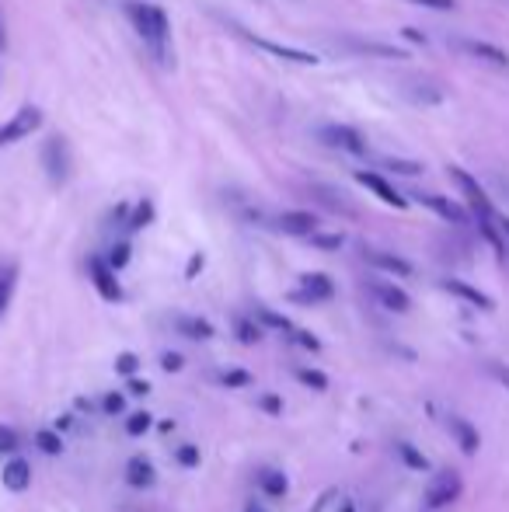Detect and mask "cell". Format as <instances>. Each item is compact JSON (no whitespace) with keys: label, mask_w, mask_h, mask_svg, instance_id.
<instances>
[{"label":"cell","mask_w":509,"mask_h":512,"mask_svg":"<svg viewBox=\"0 0 509 512\" xmlns=\"http://www.w3.org/2000/svg\"><path fill=\"white\" fill-rule=\"evenodd\" d=\"M286 335H290L297 345H304V349H321V342H318V338H314V335H307V331H300V328H290V331H286Z\"/></svg>","instance_id":"25"},{"label":"cell","mask_w":509,"mask_h":512,"mask_svg":"<svg viewBox=\"0 0 509 512\" xmlns=\"http://www.w3.org/2000/svg\"><path fill=\"white\" fill-rule=\"evenodd\" d=\"M454 46L461 49L464 56H471V60H482V63H489V67H496V70H509V53H503L499 46H492V42L457 39Z\"/></svg>","instance_id":"8"},{"label":"cell","mask_w":509,"mask_h":512,"mask_svg":"<svg viewBox=\"0 0 509 512\" xmlns=\"http://www.w3.org/2000/svg\"><path fill=\"white\" fill-rule=\"evenodd\" d=\"M387 168L401 171V175H419L422 164H415V161H387Z\"/></svg>","instance_id":"30"},{"label":"cell","mask_w":509,"mask_h":512,"mask_svg":"<svg viewBox=\"0 0 509 512\" xmlns=\"http://www.w3.org/2000/svg\"><path fill=\"white\" fill-rule=\"evenodd\" d=\"M126 18H129V25H133V32L140 35L143 46L150 49V56L168 67L171 63V21H168V14H164V7L143 4V0H129Z\"/></svg>","instance_id":"1"},{"label":"cell","mask_w":509,"mask_h":512,"mask_svg":"<svg viewBox=\"0 0 509 512\" xmlns=\"http://www.w3.org/2000/svg\"><path fill=\"white\" fill-rule=\"evenodd\" d=\"M443 290L447 293H454V297H461L464 304H471V307H482V310H492V300L485 297L482 290H475V286H468V283H461V279H443Z\"/></svg>","instance_id":"18"},{"label":"cell","mask_w":509,"mask_h":512,"mask_svg":"<svg viewBox=\"0 0 509 512\" xmlns=\"http://www.w3.org/2000/svg\"><path fill=\"white\" fill-rule=\"evenodd\" d=\"M398 450H401V457H405L408 460V467H412V471H426V457H419V453H415L412 450V446H398Z\"/></svg>","instance_id":"26"},{"label":"cell","mask_w":509,"mask_h":512,"mask_svg":"<svg viewBox=\"0 0 509 512\" xmlns=\"http://www.w3.org/2000/svg\"><path fill=\"white\" fill-rule=\"evenodd\" d=\"M415 7H429V11H454L457 0H408Z\"/></svg>","instance_id":"27"},{"label":"cell","mask_w":509,"mask_h":512,"mask_svg":"<svg viewBox=\"0 0 509 512\" xmlns=\"http://www.w3.org/2000/svg\"><path fill=\"white\" fill-rule=\"evenodd\" d=\"M276 227L283 230V234H293V237H311L314 230H318V216L307 213V209H290V213L279 216Z\"/></svg>","instance_id":"12"},{"label":"cell","mask_w":509,"mask_h":512,"mask_svg":"<svg viewBox=\"0 0 509 512\" xmlns=\"http://www.w3.org/2000/svg\"><path fill=\"white\" fill-rule=\"evenodd\" d=\"M0 478H4L7 492H25V488L32 485V464H28V460H21V457L7 460Z\"/></svg>","instance_id":"15"},{"label":"cell","mask_w":509,"mask_h":512,"mask_svg":"<svg viewBox=\"0 0 509 512\" xmlns=\"http://www.w3.org/2000/svg\"><path fill=\"white\" fill-rule=\"evenodd\" d=\"M35 443H39V450H46V453H60L63 450L60 436H56V432H49V429L35 432Z\"/></svg>","instance_id":"22"},{"label":"cell","mask_w":509,"mask_h":512,"mask_svg":"<svg viewBox=\"0 0 509 512\" xmlns=\"http://www.w3.org/2000/svg\"><path fill=\"white\" fill-rule=\"evenodd\" d=\"M415 199H419L426 209H433L436 216H443L447 223H464L468 220V213H464L461 206L454 203V199H447V196H429V192H415Z\"/></svg>","instance_id":"13"},{"label":"cell","mask_w":509,"mask_h":512,"mask_svg":"<svg viewBox=\"0 0 509 512\" xmlns=\"http://www.w3.org/2000/svg\"><path fill=\"white\" fill-rule=\"evenodd\" d=\"M126 408V401L119 398V394H109V398H105V411H112V415H116V411H123Z\"/></svg>","instance_id":"38"},{"label":"cell","mask_w":509,"mask_h":512,"mask_svg":"<svg viewBox=\"0 0 509 512\" xmlns=\"http://www.w3.org/2000/svg\"><path fill=\"white\" fill-rule=\"evenodd\" d=\"M262 408L269 411V415H279V411H283V401H279L276 394H265V398H262Z\"/></svg>","instance_id":"36"},{"label":"cell","mask_w":509,"mask_h":512,"mask_svg":"<svg viewBox=\"0 0 509 512\" xmlns=\"http://www.w3.org/2000/svg\"><path fill=\"white\" fill-rule=\"evenodd\" d=\"M147 429H150V415H147V411H136V415L126 422V432H129V436H143Z\"/></svg>","instance_id":"23"},{"label":"cell","mask_w":509,"mask_h":512,"mask_svg":"<svg viewBox=\"0 0 509 512\" xmlns=\"http://www.w3.org/2000/svg\"><path fill=\"white\" fill-rule=\"evenodd\" d=\"M42 126V112L35 105H25L18 108V112L11 115V119L0 126V147H11V143L25 140V136H32L35 129Z\"/></svg>","instance_id":"3"},{"label":"cell","mask_w":509,"mask_h":512,"mask_svg":"<svg viewBox=\"0 0 509 512\" xmlns=\"http://www.w3.org/2000/svg\"><path fill=\"white\" fill-rule=\"evenodd\" d=\"M129 387H133V391H136V394H147V391H150V387H147V384H143V380H136V377H133V380H129Z\"/></svg>","instance_id":"41"},{"label":"cell","mask_w":509,"mask_h":512,"mask_svg":"<svg viewBox=\"0 0 509 512\" xmlns=\"http://www.w3.org/2000/svg\"><path fill=\"white\" fill-rule=\"evenodd\" d=\"M485 370H489L503 387H509V366H503V363H496V359H492V363H485Z\"/></svg>","instance_id":"29"},{"label":"cell","mask_w":509,"mask_h":512,"mask_svg":"<svg viewBox=\"0 0 509 512\" xmlns=\"http://www.w3.org/2000/svg\"><path fill=\"white\" fill-rule=\"evenodd\" d=\"M126 258H129V248L123 244V248H116V251H112V258H109V262H112V269H123V265H126Z\"/></svg>","instance_id":"37"},{"label":"cell","mask_w":509,"mask_h":512,"mask_svg":"<svg viewBox=\"0 0 509 512\" xmlns=\"http://www.w3.org/2000/svg\"><path fill=\"white\" fill-rule=\"evenodd\" d=\"M297 377L304 380L307 387H314V391H325V387H328V380L321 377V373H311V370H297Z\"/></svg>","instance_id":"28"},{"label":"cell","mask_w":509,"mask_h":512,"mask_svg":"<svg viewBox=\"0 0 509 512\" xmlns=\"http://www.w3.org/2000/svg\"><path fill=\"white\" fill-rule=\"evenodd\" d=\"M0 49H4V25H0Z\"/></svg>","instance_id":"43"},{"label":"cell","mask_w":509,"mask_h":512,"mask_svg":"<svg viewBox=\"0 0 509 512\" xmlns=\"http://www.w3.org/2000/svg\"><path fill=\"white\" fill-rule=\"evenodd\" d=\"M335 297V283L321 272H311V276L300 279V290L293 293L297 304H325V300Z\"/></svg>","instance_id":"7"},{"label":"cell","mask_w":509,"mask_h":512,"mask_svg":"<svg viewBox=\"0 0 509 512\" xmlns=\"http://www.w3.org/2000/svg\"><path fill=\"white\" fill-rule=\"evenodd\" d=\"M175 331L189 338H213V324H206L203 317H175Z\"/></svg>","instance_id":"21"},{"label":"cell","mask_w":509,"mask_h":512,"mask_svg":"<svg viewBox=\"0 0 509 512\" xmlns=\"http://www.w3.org/2000/svg\"><path fill=\"white\" fill-rule=\"evenodd\" d=\"M238 335L241 342H258V328H252V321H238Z\"/></svg>","instance_id":"31"},{"label":"cell","mask_w":509,"mask_h":512,"mask_svg":"<svg viewBox=\"0 0 509 512\" xmlns=\"http://www.w3.org/2000/svg\"><path fill=\"white\" fill-rule=\"evenodd\" d=\"M161 366L164 370H182V356H164Z\"/></svg>","instance_id":"40"},{"label":"cell","mask_w":509,"mask_h":512,"mask_svg":"<svg viewBox=\"0 0 509 512\" xmlns=\"http://www.w3.org/2000/svg\"><path fill=\"white\" fill-rule=\"evenodd\" d=\"M88 272L91 279H95L98 293H102L105 300H123V290H119L116 283V269H112V262H105V258H88Z\"/></svg>","instance_id":"10"},{"label":"cell","mask_w":509,"mask_h":512,"mask_svg":"<svg viewBox=\"0 0 509 512\" xmlns=\"http://www.w3.org/2000/svg\"><path fill=\"white\" fill-rule=\"evenodd\" d=\"M116 370H119V373H133V370H136V356H123V359L116 363Z\"/></svg>","instance_id":"39"},{"label":"cell","mask_w":509,"mask_h":512,"mask_svg":"<svg viewBox=\"0 0 509 512\" xmlns=\"http://www.w3.org/2000/svg\"><path fill=\"white\" fill-rule=\"evenodd\" d=\"M245 512H262V509H255V506H252V509H245Z\"/></svg>","instance_id":"44"},{"label":"cell","mask_w":509,"mask_h":512,"mask_svg":"<svg viewBox=\"0 0 509 512\" xmlns=\"http://www.w3.org/2000/svg\"><path fill=\"white\" fill-rule=\"evenodd\" d=\"M14 286H18V265L4 262V265H0V321H4L7 307H11Z\"/></svg>","instance_id":"20"},{"label":"cell","mask_w":509,"mask_h":512,"mask_svg":"<svg viewBox=\"0 0 509 512\" xmlns=\"http://www.w3.org/2000/svg\"><path fill=\"white\" fill-rule=\"evenodd\" d=\"M14 446H18V436H14L11 429H0V453H4V450H14Z\"/></svg>","instance_id":"35"},{"label":"cell","mask_w":509,"mask_h":512,"mask_svg":"<svg viewBox=\"0 0 509 512\" xmlns=\"http://www.w3.org/2000/svg\"><path fill=\"white\" fill-rule=\"evenodd\" d=\"M461 492H464L461 474H457V471H440L426 488V506L429 509H443V506H450V502L461 499Z\"/></svg>","instance_id":"4"},{"label":"cell","mask_w":509,"mask_h":512,"mask_svg":"<svg viewBox=\"0 0 509 512\" xmlns=\"http://www.w3.org/2000/svg\"><path fill=\"white\" fill-rule=\"evenodd\" d=\"M447 429H450V436L457 439V446H461L468 457H475L478 453V429L468 422V418H461V415H447Z\"/></svg>","instance_id":"14"},{"label":"cell","mask_w":509,"mask_h":512,"mask_svg":"<svg viewBox=\"0 0 509 512\" xmlns=\"http://www.w3.org/2000/svg\"><path fill=\"white\" fill-rule=\"evenodd\" d=\"M248 380H252V373L248 370H224L220 373V384H227V387H245Z\"/></svg>","instance_id":"24"},{"label":"cell","mask_w":509,"mask_h":512,"mask_svg":"<svg viewBox=\"0 0 509 512\" xmlns=\"http://www.w3.org/2000/svg\"><path fill=\"white\" fill-rule=\"evenodd\" d=\"M370 293H374V300L387 310H394V314H405L408 307H412V300H408V293L401 290V286L394 283H381V279H374L370 283Z\"/></svg>","instance_id":"11"},{"label":"cell","mask_w":509,"mask_h":512,"mask_svg":"<svg viewBox=\"0 0 509 512\" xmlns=\"http://www.w3.org/2000/svg\"><path fill=\"white\" fill-rule=\"evenodd\" d=\"M147 220H150V203H143V206H136V216H133V223H129V227H133V230H140Z\"/></svg>","instance_id":"33"},{"label":"cell","mask_w":509,"mask_h":512,"mask_svg":"<svg viewBox=\"0 0 509 512\" xmlns=\"http://www.w3.org/2000/svg\"><path fill=\"white\" fill-rule=\"evenodd\" d=\"M241 35H245V39L252 42V46L265 49V53L276 56V60H283V63H297V67H314V63H318V56L307 53V49L283 46V42H272V39H255V35H248V32H241Z\"/></svg>","instance_id":"5"},{"label":"cell","mask_w":509,"mask_h":512,"mask_svg":"<svg viewBox=\"0 0 509 512\" xmlns=\"http://www.w3.org/2000/svg\"><path fill=\"white\" fill-rule=\"evenodd\" d=\"M255 481H258V488H262L265 495H272V499H283L286 488H290L286 474H283V471H276V467H258V471H255Z\"/></svg>","instance_id":"17"},{"label":"cell","mask_w":509,"mask_h":512,"mask_svg":"<svg viewBox=\"0 0 509 512\" xmlns=\"http://www.w3.org/2000/svg\"><path fill=\"white\" fill-rule=\"evenodd\" d=\"M363 258H367L374 269L381 272H394V276H412V265L405 262V258L391 255V251H377V248H363Z\"/></svg>","instance_id":"16"},{"label":"cell","mask_w":509,"mask_h":512,"mask_svg":"<svg viewBox=\"0 0 509 512\" xmlns=\"http://www.w3.org/2000/svg\"><path fill=\"white\" fill-rule=\"evenodd\" d=\"M356 182H360L367 192H374V196L381 199L384 206H394V209H405L408 206V199L401 196V192L394 189L391 182H384L381 175H374V171H356Z\"/></svg>","instance_id":"9"},{"label":"cell","mask_w":509,"mask_h":512,"mask_svg":"<svg viewBox=\"0 0 509 512\" xmlns=\"http://www.w3.org/2000/svg\"><path fill=\"white\" fill-rule=\"evenodd\" d=\"M318 140L325 143V147L339 150V154H353V157L367 154V140H363L360 129L342 126V122H328V126H321L318 129Z\"/></svg>","instance_id":"2"},{"label":"cell","mask_w":509,"mask_h":512,"mask_svg":"<svg viewBox=\"0 0 509 512\" xmlns=\"http://www.w3.org/2000/svg\"><path fill=\"white\" fill-rule=\"evenodd\" d=\"M311 241L318 244V248H342V234H328V237H314L311 234Z\"/></svg>","instance_id":"32"},{"label":"cell","mask_w":509,"mask_h":512,"mask_svg":"<svg viewBox=\"0 0 509 512\" xmlns=\"http://www.w3.org/2000/svg\"><path fill=\"white\" fill-rule=\"evenodd\" d=\"M126 481L133 488H150L157 481V474H154V464H150L147 457H133L126 464Z\"/></svg>","instance_id":"19"},{"label":"cell","mask_w":509,"mask_h":512,"mask_svg":"<svg viewBox=\"0 0 509 512\" xmlns=\"http://www.w3.org/2000/svg\"><path fill=\"white\" fill-rule=\"evenodd\" d=\"M499 230H503V237H509V220H499Z\"/></svg>","instance_id":"42"},{"label":"cell","mask_w":509,"mask_h":512,"mask_svg":"<svg viewBox=\"0 0 509 512\" xmlns=\"http://www.w3.org/2000/svg\"><path fill=\"white\" fill-rule=\"evenodd\" d=\"M178 460H182L185 467H196L199 464V453L192 450V446H182V450H178Z\"/></svg>","instance_id":"34"},{"label":"cell","mask_w":509,"mask_h":512,"mask_svg":"<svg viewBox=\"0 0 509 512\" xmlns=\"http://www.w3.org/2000/svg\"><path fill=\"white\" fill-rule=\"evenodd\" d=\"M42 164H46V171H49V182L53 185H63L67 182V175H70V150H67V140H49L46 143V150H42Z\"/></svg>","instance_id":"6"}]
</instances>
